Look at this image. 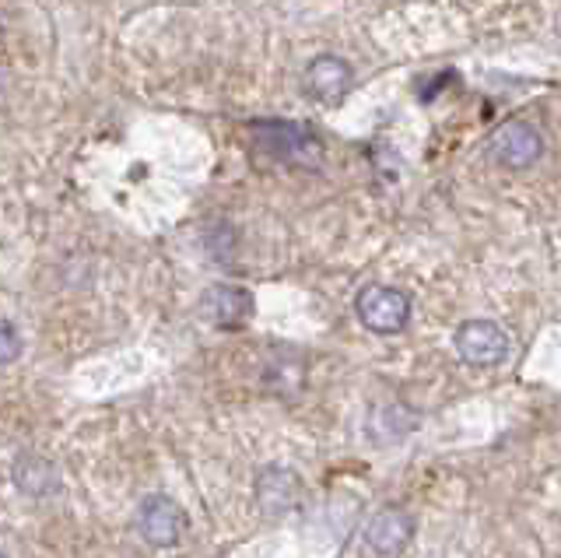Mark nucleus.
Segmentation results:
<instances>
[{
  "label": "nucleus",
  "mask_w": 561,
  "mask_h": 558,
  "mask_svg": "<svg viewBox=\"0 0 561 558\" xmlns=\"http://www.w3.org/2000/svg\"><path fill=\"white\" fill-rule=\"evenodd\" d=\"M137 531L140 537L154 548H172L180 545L186 534V513L183 505L169 496H148L137 510Z\"/></svg>",
  "instance_id": "f03ea898"
},
{
  "label": "nucleus",
  "mask_w": 561,
  "mask_h": 558,
  "mask_svg": "<svg viewBox=\"0 0 561 558\" xmlns=\"http://www.w3.org/2000/svg\"><path fill=\"white\" fill-rule=\"evenodd\" d=\"M201 317L218 330H239L253 317V295L239 285H210L201 299Z\"/></svg>",
  "instance_id": "39448f33"
},
{
  "label": "nucleus",
  "mask_w": 561,
  "mask_h": 558,
  "mask_svg": "<svg viewBox=\"0 0 561 558\" xmlns=\"http://www.w3.org/2000/svg\"><path fill=\"white\" fill-rule=\"evenodd\" d=\"M355 309L373 334H400L411 320V299L393 285H365Z\"/></svg>",
  "instance_id": "f257e3e1"
},
{
  "label": "nucleus",
  "mask_w": 561,
  "mask_h": 558,
  "mask_svg": "<svg viewBox=\"0 0 561 558\" xmlns=\"http://www.w3.org/2000/svg\"><path fill=\"white\" fill-rule=\"evenodd\" d=\"M543 151V141L537 127H530L526 119H508L495 134H491V155L505 169H530Z\"/></svg>",
  "instance_id": "20e7f679"
},
{
  "label": "nucleus",
  "mask_w": 561,
  "mask_h": 558,
  "mask_svg": "<svg viewBox=\"0 0 561 558\" xmlns=\"http://www.w3.org/2000/svg\"><path fill=\"white\" fill-rule=\"evenodd\" d=\"M0 558H4V555H0Z\"/></svg>",
  "instance_id": "9b49d317"
},
{
  "label": "nucleus",
  "mask_w": 561,
  "mask_h": 558,
  "mask_svg": "<svg viewBox=\"0 0 561 558\" xmlns=\"http://www.w3.org/2000/svg\"><path fill=\"white\" fill-rule=\"evenodd\" d=\"M368 545H373L379 555H397L411 545L414 537V520L408 510H400V505H386L379 510L373 520H368Z\"/></svg>",
  "instance_id": "423d86ee"
},
{
  "label": "nucleus",
  "mask_w": 561,
  "mask_h": 558,
  "mask_svg": "<svg viewBox=\"0 0 561 558\" xmlns=\"http://www.w3.org/2000/svg\"><path fill=\"white\" fill-rule=\"evenodd\" d=\"M263 488H274V499H263L267 510H288V492H298V481L288 470H267V475L260 478Z\"/></svg>",
  "instance_id": "1a4fd4ad"
},
{
  "label": "nucleus",
  "mask_w": 561,
  "mask_h": 558,
  "mask_svg": "<svg viewBox=\"0 0 561 558\" xmlns=\"http://www.w3.org/2000/svg\"><path fill=\"white\" fill-rule=\"evenodd\" d=\"M14 485L22 488L25 496H53L60 488V475L46 457H35V453H25L14 464Z\"/></svg>",
  "instance_id": "6e6552de"
},
{
  "label": "nucleus",
  "mask_w": 561,
  "mask_h": 558,
  "mask_svg": "<svg viewBox=\"0 0 561 558\" xmlns=\"http://www.w3.org/2000/svg\"><path fill=\"white\" fill-rule=\"evenodd\" d=\"M508 334L491 320H467L456 330V352L467 365H478V369H491L508 358Z\"/></svg>",
  "instance_id": "7ed1b4c3"
},
{
  "label": "nucleus",
  "mask_w": 561,
  "mask_h": 558,
  "mask_svg": "<svg viewBox=\"0 0 561 558\" xmlns=\"http://www.w3.org/2000/svg\"><path fill=\"white\" fill-rule=\"evenodd\" d=\"M18 355H22V338H18V330H14V323H8V320H0V365H8V362H14Z\"/></svg>",
  "instance_id": "9d476101"
},
{
  "label": "nucleus",
  "mask_w": 561,
  "mask_h": 558,
  "mask_svg": "<svg viewBox=\"0 0 561 558\" xmlns=\"http://www.w3.org/2000/svg\"><path fill=\"white\" fill-rule=\"evenodd\" d=\"M351 81H355V71L341 57H316L306 71V89L320 102H337L351 89Z\"/></svg>",
  "instance_id": "0eeeda50"
}]
</instances>
